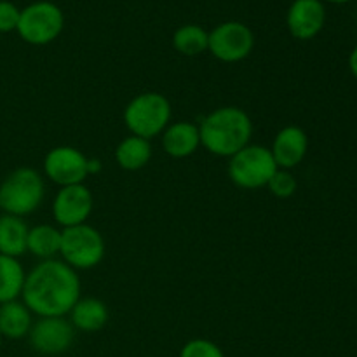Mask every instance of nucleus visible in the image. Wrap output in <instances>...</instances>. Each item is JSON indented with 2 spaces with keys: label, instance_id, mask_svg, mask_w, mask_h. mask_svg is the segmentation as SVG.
Segmentation results:
<instances>
[{
  "label": "nucleus",
  "instance_id": "nucleus-1",
  "mask_svg": "<svg viewBox=\"0 0 357 357\" xmlns=\"http://www.w3.org/2000/svg\"><path fill=\"white\" fill-rule=\"evenodd\" d=\"M23 303L40 317H65L80 300V281L70 265L44 260L24 278Z\"/></svg>",
  "mask_w": 357,
  "mask_h": 357
},
{
  "label": "nucleus",
  "instance_id": "nucleus-2",
  "mask_svg": "<svg viewBox=\"0 0 357 357\" xmlns=\"http://www.w3.org/2000/svg\"><path fill=\"white\" fill-rule=\"evenodd\" d=\"M253 124L248 114L236 107H223L211 112L199 126L201 143L220 157H232L250 145Z\"/></svg>",
  "mask_w": 357,
  "mask_h": 357
},
{
  "label": "nucleus",
  "instance_id": "nucleus-3",
  "mask_svg": "<svg viewBox=\"0 0 357 357\" xmlns=\"http://www.w3.org/2000/svg\"><path fill=\"white\" fill-rule=\"evenodd\" d=\"M45 187L40 174L31 167L13 171L0 185V208L6 215L26 216L44 201Z\"/></svg>",
  "mask_w": 357,
  "mask_h": 357
},
{
  "label": "nucleus",
  "instance_id": "nucleus-4",
  "mask_svg": "<svg viewBox=\"0 0 357 357\" xmlns=\"http://www.w3.org/2000/svg\"><path fill=\"white\" fill-rule=\"evenodd\" d=\"M171 119V105L159 93H143L126 107L124 122L132 136L150 139L167 128Z\"/></svg>",
  "mask_w": 357,
  "mask_h": 357
},
{
  "label": "nucleus",
  "instance_id": "nucleus-5",
  "mask_svg": "<svg viewBox=\"0 0 357 357\" xmlns=\"http://www.w3.org/2000/svg\"><path fill=\"white\" fill-rule=\"evenodd\" d=\"M278 169L271 150L260 145H248L230 157L229 176L237 187L255 190L267 187Z\"/></svg>",
  "mask_w": 357,
  "mask_h": 357
},
{
  "label": "nucleus",
  "instance_id": "nucleus-6",
  "mask_svg": "<svg viewBox=\"0 0 357 357\" xmlns=\"http://www.w3.org/2000/svg\"><path fill=\"white\" fill-rule=\"evenodd\" d=\"M59 253L65 258L66 265L72 268L87 271L103 260L105 243L101 234L94 227L75 225L66 227L61 232V248Z\"/></svg>",
  "mask_w": 357,
  "mask_h": 357
},
{
  "label": "nucleus",
  "instance_id": "nucleus-7",
  "mask_svg": "<svg viewBox=\"0 0 357 357\" xmlns=\"http://www.w3.org/2000/svg\"><path fill=\"white\" fill-rule=\"evenodd\" d=\"M65 17L52 2H33L20 14L17 33L31 45H45L54 40L63 30Z\"/></svg>",
  "mask_w": 357,
  "mask_h": 357
},
{
  "label": "nucleus",
  "instance_id": "nucleus-8",
  "mask_svg": "<svg viewBox=\"0 0 357 357\" xmlns=\"http://www.w3.org/2000/svg\"><path fill=\"white\" fill-rule=\"evenodd\" d=\"M253 31L239 21H227L218 24L209 33L208 49L216 59L225 63H237L248 58L253 51Z\"/></svg>",
  "mask_w": 357,
  "mask_h": 357
},
{
  "label": "nucleus",
  "instance_id": "nucleus-9",
  "mask_svg": "<svg viewBox=\"0 0 357 357\" xmlns=\"http://www.w3.org/2000/svg\"><path fill=\"white\" fill-rule=\"evenodd\" d=\"M87 160L89 159L73 146H56L45 155L44 169L45 174L61 187L80 185L89 174Z\"/></svg>",
  "mask_w": 357,
  "mask_h": 357
},
{
  "label": "nucleus",
  "instance_id": "nucleus-10",
  "mask_svg": "<svg viewBox=\"0 0 357 357\" xmlns=\"http://www.w3.org/2000/svg\"><path fill=\"white\" fill-rule=\"evenodd\" d=\"M73 326L65 317H40L28 333L30 345L44 356H58L68 351L73 342Z\"/></svg>",
  "mask_w": 357,
  "mask_h": 357
},
{
  "label": "nucleus",
  "instance_id": "nucleus-11",
  "mask_svg": "<svg viewBox=\"0 0 357 357\" xmlns=\"http://www.w3.org/2000/svg\"><path fill=\"white\" fill-rule=\"evenodd\" d=\"M93 211V194L84 183L63 187L52 204L54 220L66 227L82 225Z\"/></svg>",
  "mask_w": 357,
  "mask_h": 357
},
{
  "label": "nucleus",
  "instance_id": "nucleus-12",
  "mask_svg": "<svg viewBox=\"0 0 357 357\" xmlns=\"http://www.w3.org/2000/svg\"><path fill=\"white\" fill-rule=\"evenodd\" d=\"M326 10L321 0H295L288 10L289 33L298 40H310L324 26Z\"/></svg>",
  "mask_w": 357,
  "mask_h": 357
},
{
  "label": "nucleus",
  "instance_id": "nucleus-13",
  "mask_svg": "<svg viewBox=\"0 0 357 357\" xmlns=\"http://www.w3.org/2000/svg\"><path fill=\"white\" fill-rule=\"evenodd\" d=\"M309 149V139L303 129L296 126H288L281 129L272 143V157L281 169H291L298 166Z\"/></svg>",
  "mask_w": 357,
  "mask_h": 357
},
{
  "label": "nucleus",
  "instance_id": "nucleus-14",
  "mask_svg": "<svg viewBox=\"0 0 357 357\" xmlns=\"http://www.w3.org/2000/svg\"><path fill=\"white\" fill-rule=\"evenodd\" d=\"M162 145L167 155L174 157V159H185V157L192 155L201 145L199 128L190 122H176V124L166 128Z\"/></svg>",
  "mask_w": 357,
  "mask_h": 357
},
{
  "label": "nucleus",
  "instance_id": "nucleus-15",
  "mask_svg": "<svg viewBox=\"0 0 357 357\" xmlns=\"http://www.w3.org/2000/svg\"><path fill=\"white\" fill-rule=\"evenodd\" d=\"M31 330V312L24 303L13 302L0 303V335L2 338L20 340Z\"/></svg>",
  "mask_w": 357,
  "mask_h": 357
},
{
  "label": "nucleus",
  "instance_id": "nucleus-16",
  "mask_svg": "<svg viewBox=\"0 0 357 357\" xmlns=\"http://www.w3.org/2000/svg\"><path fill=\"white\" fill-rule=\"evenodd\" d=\"M28 232L30 229L20 216H0V255L13 258L23 255L26 251Z\"/></svg>",
  "mask_w": 357,
  "mask_h": 357
},
{
  "label": "nucleus",
  "instance_id": "nucleus-17",
  "mask_svg": "<svg viewBox=\"0 0 357 357\" xmlns=\"http://www.w3.org/2000/svg\"><path fill=\"white\" fill-rule=\"evenodd\" d=\"M72 326L80 331H98L108 323V309L101 300L82 298L70 310Z\"/></svg>",
  "mask_w": 357,
  "mask_h": 357
},
{
  "label": "nucleus",
  "instance_id": "nucleus-18",
  "mask_svg": "<svg viewBox=\"0 0 357 357\" xmlns=\"http://www.w3.org/2000/svg\"><path fill=\"white\" fill-rule=\"evenodd\" d=\"M150 157H152V146L149 139H143L139 136H129L122 139L115 150V160L126 171L142 169L149 164Z\"/></svg>",
  "mask_w": 357,
  "mask_h": 357
},
{
  "label": "nucleus",
  "instance_id": "nucleus-19",
  "mask_svg": "<svg viewBox=\"0 0 357 357\" xmlns=\"http://www.w3.org/2000/svg\"><path fill=\"white\" fill-rule=\"evenodd\" d=\"M24 278L23 267L16 258L0 255V303L13 302L21 295Z\"/></svg>",
  "mask_w": 357,
  "mask_h": 357
},
{
  "label": "nucleus",
  "instance_id": "nucleus-20",
  "mask_svg": "<svg viewBox=\"0 0 357 357\" xmlns=\"http://www.w3.org/2000/svg\"><path fill=\"white\" fill-rule=\"evenodd\" d=\"M61 248V232L51 225H38L30 229L26 239V251L44 260H51L59 253Z\"/></svg>",
  "mask_w": 357,
  "mask_h": 357
},
{
  "label": "nucleus",
  "instance_id": "nucleus-21",
  "mask_svg": "<svg viewBox=\"0 0 357 357\" xmlns=\"http://www.w3.org/2000/svg\"><path fill=\"white\" fill-rule=\"evenodd\" d=\"M209 33L199 24H185L173 35V45L183 56H197L208 49Z\"/></svg>",
  "mask_w": 357,
  "mask_h": 357
},
{
  "label": "nucleus",
  "instance_id": "nucleus-22",
  "mask_svg": "<svg viewBox=\"0 0 357 357\" xmlns=\"http://www.w3.org/2000/svg\"><path fill=\"white\" fill-rule=\"evenodd\" d=\"M267 187L275 197L288 199L296 192V180L288 169H278L267 183Z\"/></svg>",
  "mask_w": 357,
  "mask_h": 357
},
{
  "label": "nucleus",
  "instance_id": "nucleus-23",
  "mask_svg": "<svg viewBox=\"0 0 357 357\" xmlns=\"http://www.w3.org/2000/svg\"><path fill=\"white\" fill-rule=\"evenodd\" d=\"M180 357H225L222 349L204 338H195L183 345Z\"/></svg>",
  "mask_w": 357,
  "mask_h": 357
},
{
  "label": "nucleus",
  "instance_id": "nucleus-24",
  "mask_svg": "<svg viewBox=\"0 0 357 357\" xmlns=\"http://www.w3.org/2000/svg\"><path fill=\"white\" fill-rule=\"evenodd\" d=\"M21 10L13 2L0 0V33H7L17 28Z\"/></svg>",
  "mask_w": 357,
  "mask_h": 357
},
{
  "label": "nucleus",
  "instance_id": "nucleus-25",
  "mask_svg": "<svg viewBox=\"0 0 357 357\" xmlns=\"http://www.w3.org/2000/svg\"><path fill=\"white\" fill-rule=\"evenodd\" d=\"M349 66H351L352 75H354L357 79V45L354 47V51H352L351 58H349Z\"/></svg>",
  "mask_w": 357,
  "mask_h": 357
},
{
  "label": "nucleus",
  "instance_id": "nucleus-26",
  "mask_svg": "<svg viewBox=\"0 0 357 357\" xmlns=\"http://www.w3.org/2000/svg\"><path fill=\"white\" fill-rule=\"evenodd\" d=\"M100 169H101L100 160H87V171H89V173H98Z\"/></svg>",
  "mask_w": 357,
  "mask_h": 357
},
{
  "label": "nucleus",
  "instance_id": "nucleus-27",
  "mask_svg": "<svg viewBox=\"0 0 357 357\" xmlns=\"http://www.w3.org/2000/svg\"><path fill=\"white\" fill-rule=\"evenodd\" d=\"M326 2H331V3H347V2H351V0H326Z\"/></svg>",
  "mask_w": 357,
  "mask_h": 357
},
{
  "label": "nucleus",
  "instance_id": "nucleus-28",
  "mask_svg": "<svg viewBox=\"0 0 357 357\" xmlns=\"http://www.w3.org/2000/svg\"><path fill=\"white\" fill-rule=\"evenodd\" d=\"M0 347H2V335H0Z\"/></svg>",
  "mask_w": 357,
  "mask_h": 357
}]
</instances>
